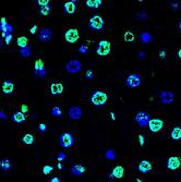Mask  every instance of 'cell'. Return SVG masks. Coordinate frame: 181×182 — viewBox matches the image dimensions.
I'll return each mask as SVG.
<instances>
[{
  "label": "cell",
  "mask_w": 181,
  "mask_h": 182,
  "mask_svg": "<svg viewBox=\"0 0 181 182\" xmlns=\"http://www.w3.org/2000/svg\"><path fill=\"white\" fill-rule=\"evenodd\" d=\"M81 69H82L81 62L76 59L70 60V61L65 65V70H67V72H69V73L71 74H76L78 72L81 71Z\"/></svg>",
  "instance_id": "obj_6"
},
{
  "label": "cell",
  "mask_w": 181,
  "mask_h": 182,
  "mask_svg": "<svg viewBox=\"0 0 181 182\" xmlns=\"http://www.w3.org/2000/svg\"><path fill=\"white\" fill-rule=\"evenodd\" d=\"M139 142H140L141 146H144V144H145V139H144L143 135H139Z\"/></svg>",
  "instance_id": "obj_41"
},
{
  "label": "cell",
  "mask_w": 181,
  "mask_h": 182,
  "mask_svg": "<svg viewBox=\"0 0 181 182\" xmlns=\"http://www.w3.org/2000/svg\"><path fill=\"white\" fill-rule=\"evenodd\" d=\"M52 116H54V117H61V110H60V107H58V106H55V107H52Z\"/></svg>",
  "instance_id": "obj_29"
},
{
  "label": "cell",
  "mask_w": 181,
  "mask_h": 182,
  "mask_svg": "<svg viewBox=\"0 0 181 182\" xmlns=\"http://www.w3.org/2000/svg\"><path fill=\"white\" fill-rule=\"evenodd\" d=\"M1 46H2V41H1V38H0V48H1Z\"/></svg>",
  "instance_id": "obj_53"
},
{
  "label": "cell",
  "mask_w": 181,
  "mask_h": 182,
  "mask_svg": "<svg viewBox=\"0 0 181 182\" xmlns=\"http://www.w3.org/2000/svg\"><path fill=\"white\" fill-rule=\"evenodd\" d=\"M107 101H108V96L105 92H102V91H95L91 96V101L96 107L104 106Z\"/></svg>",
  "instance_id": "obj_1"
},
{
  "label": "cell",
  "mask_w": 181,
  "mask_h": 182,
  "mask_svg": "<svg viewBox=\"0 0 181 182\" xmlns=\"http://www.w3.org/2000/svg\"><path fill=\"white\" fill-rule=\"evenodd\" d=\"M141 81H142V78H141L140 74L138 73H132L130 74L127 78V81H126V84L128 87H131V88H134V87H138L141 84Z\"/></svg>",
  "instance_id": "obj_8"
},
{
  "label": "cell",
  "mask_w": 181,
  "mask_h": 182,
  "mask_svg": "<svg viewBox=\"0 0 181 182\" xmlns=\"http://www.w3.org/2000/svg\"><path fill=\"white\" fill-rule=\"evenodd\" d=\"M22 142L26 145H33L34 144V135L31 133H26L22 137Z\"/></svg>",
  "instance_id": "obj_24"
},
{
  "label": "cell",
  "mask_w": 181,
  "mask_h": 182,
  "mask_svg": "<svg viewBox=\"0 0 181 182\" xmlns=\"http://www.w3.org/2000/svg\"><path fill=\"white\" fill-rule=\"evenodd\" d=\"M5 44H7V45H9V44L11 43V41H12V34H11V33H7V35H5Z\"/></svg>",
  "instance_id": "obj_37"
},
{
  "label": "cell",
  "mask_w": 181,
  "mask_h": 182,
  "mask_svg": "<svg viewBox=\"0 0 181 182\" xmlns=\"http://www.w3.org/2000/svg\"><path fill=\"white\" fill-rule=\"evenodd\" d=\"M14 90V84L13 82H11L10 80H5V82H3L2 86H1V92L3 93V94H11V93L13 92Z\"/></svg>",
  "instance_id": "obj_16"
},
{
  "label": "cell",
  "mask_w": 181,
  "mask_h": 182,
  "mask_svg": "<svg viewBox=\"0 0 181 182\" xmlns=\"http://www.w3.org/2000/svg\"><path fill=\"white\" fill-rule=\"evenodd\" d=\"M144 55H145L144 52H140V57H141V58H142V57L144 58Z\"/></svg>",
  "instance_id": "obj_50"
},
{
  "label": "cell",
  "mask_w": 181,
  "mask_h": 182,
  "mask_svg": "<svg viewBox=\"0 0 181 182\" xmlns=\"http://www.w3.org/2000/svg\"><path fill=\"white\" fill-rule=\"evenodd\" d=\"M20 55H21L23 58H28L32 56V49H31V47L27 45L26 47H24V48H21L20 49Z\"/></svg>",
  "instance_id": "obj_25"
},
{
  "label": "cell",
  "mask_w": 181,
  "mask_h": 182,
  "mask_svg": "<svg viewBox=\"0 0 181 182\" xmlns=\"http://www.w3.org/2000/svg\"><path fill=\"white\" fill-rule=\"evenodd\" d=\"M0 169L3 170V171H9L11 169V163L8 158H5V159L0 160Z\"/></svg>",
  "instance_id": "obj_22"
},
{
  "label": "cell",
  "mask_w": 181,
  "mask_h": 182,
  "mask_svg": "<svg viewBox=\"0 0 181 182\" xmlns=\"http://www.w3.org/2000/svg\"><path fill=\"white\" fill-rule=\"evenodd\" d=\"M123 37H124V41H128V43H131V41H134V35H133L131 32H126Z\"/></svg>",
  "instance_id": "obj_30"
},
{
  "label": "cell",
  "mask_w": 181,
  "mask_h": 182,
  "mask_svg": "<svg viewBox=\"0 0 181 182\" xmlns=\"http://www.w3.org/2000/svg\"><path fill=\"white\" fill-rule=\"evenodd\" d=\"M59 143L61 145V147H63V148H69V147H71L74 144V137L69 132H65V133H62L60 135Z\"/></svg>",
  "instance_id": "obj_4"
},
{
  "label": "cell",
  "mask_w": 181,
  "mask_h": 182,
  "mask_svg": "<svg viewBox=\"0 0 181 182\" xmlns=\"http://www.w3.org/2000/svg\"><path fill=\"white\" fill-rule=\"evenodd\" d=\"M105 157L109 160H114L115 158H116V155H115V151L114 150H108L106 152L105 154Z\"/></svg>",
  "instance_id": "obj_31"
},
{
  "label": "cell",
  "mask_w": 181,
  "mask_h": 182,
  "mask_svg": "<svg viewBox=\"0 0 181 182\" xmlns=\"http://www.w3.org/2000/svg\"><path fill=\"white\" fill-rule=\"evenodd\" d=\"M179 30H180V32H181V20H180V22H179Z\"/></svg>",
  "instance_id": "obj_52"
},
{
  "label": "cell",
  "mask_w": 181,
  "mask_h": 182,
  "mask_svg": "<svg viewBox=\"0 0 181 182\" xmlns=\"http://www.w3.org/2000/svg\"><path fill=\"white\" fill-rule=\"evenodd\" d=\"M54 170V167L52 166H50V165H46V166L44 167L43 168V172H44V174H49L50 172Z\"/></svg>",
  "instance_id": "obj_33"
},
{
  "label": "cell",
  "mask_w": 181,
  "mask_h": 182,
  "mask_svg": "<svg viewBox=\"0 0 181 182\" xmlns=\"http://www.w3.org/2000/svg\"><path fill=\"white\" fill-rule=\"evenodd\" d=\"M16 44H18V46L20 47V49L24 48V47L27 46V38L25 37V36H21V37H19L16 39Z\"/></svg>",
  "instance_id": "obj_27"
},
{
  "label": "cell",
  "mask_w": 181,
  "mask_h": 182,
  "mask_svg": "<svg viewBox=\"0 0 181 182\" xmlns=\"http://www.w3.org/2000/svg\"><path fill=\"white\" fill-rule=\"evenodd\" d=\"M171 7H173V9H176V8H179V3H178V5H176V3H173V5H171Z\"/></svg>",
  "instance_id": "obj_47"
},
{
  "label": "cell",
  "mask_w": 181,
  "mask_h": 182,
  "mask_svg": "<svg viewBox=\"0 0 181 182\" xmlns=\"http://www.w3.org/2000/svg\"><path fill=\"white\" fill-rule=\"evenodd\" d=\"M160 98V103L164 104V105H169L173 101V98H175V95L173 93L170 92V91H164V92L160 93L159 95Z\"/></svg>",
  "instance_id": "obj_12"
},
{
  "label": "cell",
  "mask_w": 181,
  "mask_h": 182,
  "mask_svg": "<svg viewBox=\"0 0 181 182\" xmlns=\"http://www.w3.org/2000/svg\"><path fill=\"white\" fill-rule=\"evenodd\" d=\"M178 56H179V58H180V59H181V49L178 51Z\"/></svg>",
  "instance_id": "obj_51"
},
{
  "label": "cell",
  "mask_w": 181,
  "mask_h": 182,
  "mask_svg": "<svg viewBox=\"0 0 181 182\" xmlns=\"http://www.w3.org/2000/svg\"><path fill=\"white\" fill-rule=\"evenodd\" d=\"M44 70H45V69H44V62L41 59H37L35 61V65H34V71H35V73L42 72V71Z\"/></svg>",
  "instance_id": "obj_26"
},
{
  "label": "cell",
  "mask_w": 181,
  "mask_h": 182,
  "mask_svg": "<svg viewBox=\"0 0 181 182\" xmlns=\"http://www.w3.org/2000/svg\"><path fill=\"white\" fill-rule=\"evenodd\" d=\"M37 28H38L37 25H33V27H32V28H31V31H30L31 34H35L36 31H37Z\"/></svg>",
  "instance_id": "obj_43"
},
{
  "label": "cell",
  "mask_w": 181,
  "mask_h": 182,
  "mask_svg": "<svg viewBox=\"0 0 181 182\" xmlns=\"http://www.w3.org/2000/svg\"><path fill=\"white\" fill-rule=\"evenodd\" d=\"M63 92V85L60 83H54L50 86V93L52 95H60Z\"/></svg>",
  "instance_id": "obj_19"
},
{
  "label": "cell",
  "mask_w": 181,
  "mask_h": 182,
  "mask_svg": "<svg viewBox=\"0 0 181 182\" xmlns=\"http://www.w3.org/2000/svg\"><path fill=\"white\" fill-rule=\"evenodd\" d=\"M124 174V169L122 166H116L114 168V170H112V172L110 174V176H109V178H110V180H114V179H121L122 177H123Z\"/></svg>",
  "instance_id": "obj_14"
},
{
  "label": "cell",
  "mask_w": 181,
  "mask_h": 182,
  "mask_svg": "<svg viewBox=\"0 0 181 182\" xmlns=\"http://www.w3.org/2000/svg\"><path fill=\"white\" fill-rule=\"evenodd\" d=\"M37 129H38V131L39 132H42V133H45L47 131V125L45 124V123H39L38 124V127H37Z\"/></svg>",
  "instance_id": "obj_35"
},
{
  "label": "cell",
  "mask_w": 181,
  "mask_h": 182,
  "mask_svg": "<svg viewBox=\"0 0 181 182\" xmlns=\"http://www.w3.org/2000/svg\"><path fill=\"white\" fill-rule=\"evenodd\" d=\"M52 31L47 28V27H43L38 34V39L43 43H48V41H52Z\"/></svg>",
  "instance_id": "obj_11"
},
{
  "label": "cell",
  "mask_w": 181,
  "mask_h": 182,
  "mask_svg": "<svg viewBox=\"0 0 181 182\" xmlns=\"http://www.w3.org/2000/svg\"><path fill=\"white\" fill-rule=\"evenodd\" d=\"M25 119H26L25 114H23V112H21V111H16V112H14V114H12V120H13L15 123L24 122Z\"/></svg>",
  "instance_id": "obj_20"
},
{
  "label": "cell",
  "mask_w": 181,
  "mask_h": 182,
  "mask_svg": "<svg viewBox=\"0 0 181 182\" xmlns=\"http://www.w3.org/2000/svg\"><path fill=\"white\" fill-rule=\"evenodd\" d=\"M152 164L149 163V160H142L140 161V164H139L138 166V170L140 172H142V174H147V172H149L152 170Z\"/></svg>",
  "instance_id": "obj_15"
},
{
  "label": "cell",
  "mask_w": 181,
  "mask_h": 182,
  "mask_svg": "<svg viewBox=\"0 0 181 182\" xmlns=\"http://www.w3.org/2000/svg\"><path fill=\"white\" fill-rule=\"evenodd\" d=\"M102 0H86L85 1V5H86L87 8L91 9H98L102 5Z\"/></svg>",
  "instance_id": "obj_21"
},
{
  "label": "cell",
  "mask_w": 181,
  "mask_h": 182,
  "mask_svg": "<svg viewBox=\"0 0 181 182\" xmlns=\"http://www.w3.org/2000/svg\"><path fill=\"white\" fill-rule=\"evenodd\" d=\"M50 12V5H46V7H42L39 10V14L41 15H48Z\"/></svg>",
  "instance_id": "obj_32"
},
{
  "label": "cell",
  "mask_w": 181,
  "mask_h": 182,
  "mask_svg": "<svg viewBox=\"0 0 181 182\" xmlns=\"http://www.w3.org/2000/svg\"><path fill=\"white\" fill-rule=\"evenodd\" d=\"M111 50V44L108 41H100L96 46V54L100 57H105L110 54Z\"/></svg>",
  "instance_id": "obj_2"
},
{
  "label": "cell",
  "mask_w": 181,
  "mask_h": 182,
  "mask_svg": "<svg viewBox=\"0 0 181 182\" xmlns=\"http://www.w3.org/2000/svg\"><path fill=\"white\" fill-rule=\"evenodd\" d=\"M85 170H86L85 167H84L83 165H81V164H75V165H73L70 169V171L72 172L74 176H81L82 174L85 172Z\"/></svg>",
  "instance_id": "obj_18"
},
{
  "label": "cell",
  "mask_w": 181,
  "mask_h": 182,
  "mask_svg": "<svg viewBox=\"0 0 181 182\" xmlns=\"http://www.w3.org/2000/svg\"><path fill=\"white\" fill-rule=\"evenodd\" d=\"M12 32H13V26L8 23V24L5 25V33H11L12 34Z\"/></svg>",
  "instance_id": "obj_40"
},
{
  "label": "cell",
  "mask_w": 181,
  "mask_h": 182,
  "mask_svg": "<svg viewBox=\"0 0 181 182\" xmlns=\"http://www.w3.org/2000/svg\"><path fill=\"white\" fill-rule=\"evenodd\" d=\"M159 57L162 58V59H165V58H166V51H165V50H160V51H159Z\"/></svg>",
  "instance_id": "obj_45"
},
{
  "label": "cell",
  "mask_w": 181,
  "mask_h": 182,
  "mask_svg": "<svg viewBox=\"0 0 181 182\" xmlns=\"http://www.w3.org/2000/svg\"><path fill=\"white\" fill-rule=\"evenodd\" d=\"M149 128L153 133H157V132L162 131L163 128H164V121L162 119H158V118L151 119L149 122Z\"/></svg>",
  "instance_id": "obj_9"
},
{
  "label": "cell",
  "mask_w": 181,
  "mask_h": 182,
  "mask_svg": "<svg viewBox=\"0 0 181 182\" xmlns=\"http://www.w3.org/2000/svg\"><path fill=\"white\" fill-rule=\"evenodd\" d=\"M68 114H69V118L72 120H79L82 117L83 114V111H82V108L80 106H73L69 109L68 111Z\"/></svg>",
  "instance_id": "obj_13"
},
{
  "label": "cell",
  "mask_w": 181,
  "mask_h": 182,
  "mask_svg": "<svg viewBox=\"0 0 181 182\" xmlns=\"http://www.w3.org/2000/svg\"><path fill=\"white\" fill-rule=\"evenodd\" d=\"M28 111V107L26 106V105H22L21 107V112H23V114H25V112Z\"/></svg>",
  "instance_id": "obj_42"
},
{
  "label": "cell",
  "mask_w": 181,
  "mask_h": 182,
  "mask_svg": "<svg viewBox=\"0 0 181 182\" xmlns=\"http://www.w3.org/2000/svg\"><path fill=\"white\" fill-rule=\"evenodd\" d=\"M181 166V159L177 156H171L167 159V169L168 170H177Z\"/></svg>",
  "instance_id": "obj_10"
},
{
  "label": "cell",
  "mask_w": 181,
  "mask_h": 182,
  "mask_svg": "<svg viewBox=\"0 0 181 182\" xmlns=\"http://www.w3.org/2000/svg\"><path fill=\"white\" fill-rule=\"evenodd\" d=\"M141 41L144 44H149V41H152V35L149 33H146V32L142 33V34H141Z\"/></svg>",
  "instance_id": "obj_28"
},
{
  "label": "cell",
  "mask_w": 181,
  "mask_h": 182,
  "mask_svg": "<svg viewBox=\"0 0 181 182\" xmlns=\"http://www.w3.org/2000/svg\"><path fill=\"white\" fill-rule=\"evenodd\" d=\"M171 139L175 140V141H178V140L181 139V128L180 127H175L171 131Z\"/></svg>",
  "instance_id": "obj_23"
},
{
  "label": "cell",
  "mask_w": 181,
  "mask_h": 182,
  "mask_svg": "<svg viewBox=\"0 0 181 182\" xmlns=\"http://www.w3.org/2000/svg\"><path fill=\"white\" fill-rule=\"evenodd\" d=\"M85 78H86L87 80L94 79V72H93V70H87L86 72H85Z\"/></svg>",
  "instance_id": "obj_36"
},
{
  "label": "cell",
  "mask_w": 181,
  "mask_h": 182,
  "mask_svg": "<svg viewBox=\"0 0 181 182\" xmlns=\"http://www.w3.org/2000/svg\"><path fill=\"white\" fill-rule=\"evenodd\" d=\"M134 119H135V121H136V123L139 124V127H141V128H145V127L149 125V120H151V118H149V114L146 111H140L136 114Z\"/></svg>",
  "instance_id": "obj_5"
},
{
  "label": "cell",
  "mask_w": 181,
  "mask_h": 182,
  "mask_svg": "<svg viewBox=\"0 0 181 182\" xmlns=\"http://www.w3.org/2000/svg\"><path fill=\"white\" fill-rule=\"evenodd\" d=\"M110 117H111V119H112V120L116 119V117H115V114H114V112H110Z\"/></svg>",
  "instance_id": "obj_48"
},
{
  "label": "cell",
  "mask_w": 181,
  "mask_h": 182,
  "mask_svg": "<svg viewBox=\"0 0 181 182\" xmlns=\"http://www.w3.org/2000/svg\"><path fill=\"white\" fill-rule=\"evenodd\" d=\"M58 169H59V170H61V169H62V164L61 163H59V164H58Z\"/></svg>",
  "instance_id": "obj_49"
},
{
  "label": "cell",
  "mask_w": 181,
  "mask_h": 182,
  "mask_svg": "<svg viewBox=\"0 0 181 182\" xmlns=\"http://www.w3.org/2000/svg\"><path fill=\"white\" fill-rule=\"evenodd\" d=\"M48 182H61V180H60L58 177H52V179L49 180Z\"/></svg>",
  "instance_id": "obj_44"
},
{
  "label": "cell",
  "mask_w": 181,
  "mask_h": 182,
  "mask_svg": "<svg viewBox=\"0 0 181 182\" xmlns=\"http://www.w3.org/2000/svg\"><path fill=\"white\" fill-rule=\"evenodd\" d=\"M65 158H67V156L65 155V153H59V154H58L57 159H58V161H59V163H61L62 160H65Z\"/></svg>",
  "instance_id": "obj_39"
},
{
  "label": "cell",
  "mask_w": 181,
  "mask_h": 182,
  "mask_svg": "<svg viewBox=\"0 0 181 182\" xmlns=\"http://www.w3.org/2000/svg\"><path fill=\"white\" fill-rule=\"evenodd\" d=\"M63 11L65 14H73L76 11V5L75 1H68L63 5Z\"/></svg>",
  "instance_id": "obj_17"
},
{
  "label": "cell",
  "mask_w": 181,
  "mask_h": 182,
  "mask_svg": "<svg viewBox=\"0 0 181 182\" xmlns=\"http://www.w3.org/2000/svg\"><path fill=\"white\" fill-rule=\"evenodd\" d=\"M7 116H5V114L3 111H0V119H5V120H7Z\"/></svg>",
  "instance_id": "obj_46"
},
{
  "label": "cell",
  "mask_w": 181,
  "mask_h": 182,
  "mask_svg": "<svg viewBox=\"0 0 181 182\" xmlns=\"http://www.w3.org/2000/svg\"><path fill=\"white\" fill-rule=\"evenodd\" d=\"M49 0H36V3H37L38 5H41L42 7H46V5H49Z\"/></svg>",
  "instance_id": "obj_34"
},
{
  "label": "cell",
  "mask_w": 181,
  "mask_h": 182,
  "mask_svg": "<svg viewBox=\"0 0 181 182\" xmlns=\"http://www.w3.org/2000/svg\"><path fill=\"white\" fill-rule=\"evenodd\" d=\"M63 37H65V39L68 41V43L74 44L79 41L80 34H79V31L76 30V28H69V30L65 33Z\"/></svg>",
  "instance_id": "obj_7"
},
{
  "label": "cell",
  "mask_w": 181,
  "mask_h": 182,
  "mask_svg": "<svg viewBox=\"0 0 181 182\" xmlns=\"http://www.w3.org/2000/svg\"><path fill=\"white\" fill-rule=\"evenodd\" d=\"M104 25H105V22L103 18L99 15H93L89 21V28L92 31H102Z\"/></svg>",
  "instance_id": "obj_3"
},
{
  "label": "cell",
  "mask_w": 181,
  "mask_h": 182,
  "mask_svg": "<svg viewBox=\"0 0 181 182\" xmlns=\"http://www.w3.org/2000/svg\"><path fill=\"white\" fill-rule=\"evenodd\" d=\"M79 52L80 54H83V55H85L87 52V46L86 45H82L80 48H79Z\"/></svg>",
  "instance_id": "obj_38"
}]
</instances>
